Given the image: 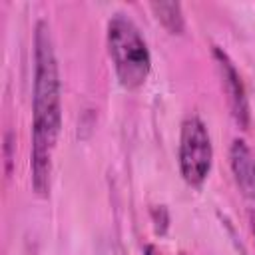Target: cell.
<instances>
[{"mask_svg": "<svg viewBox=\"0 0 255 255\" xmlns=\"http://www.w3.org/2000/svg\"><path fill=\"white\" fill-rule=\"evenodd\" d=\"M62 129V90L60 70L54 52L50 26L40 20L34 30V88H32V187L38 195H48L52 175V155Z\"/></svg>", "mask_w": 255, "mask_h": 255, "instance_id": "obj_1", "label": "cell"}, {"mask_svg": "<svg viewBox=\"0 0 255 255\" xmlns=\"http://www.w3.org/2000/svg\"><path fill=\"white\" fill-rule=\"evenodd\" d=\"M106 42L116 78L122 84V88H141L151 70V56L133 20L126 14H114L108 22Z\"/></svg>", "mask_w": 255, "mask_h": 255, "instance_id": "obj_2", "label": "cell"}, {"mask_svg": "<svg viewBox=\"0 0 255 255\" xmlns=\"http://www.w3.org/2000/svg\"><path fill=\"white\" fill-rule=\"evenodd\" d=\"M179 171L185 183L199 187L209 175L213 161V145L205 124L197 116H189L181 124L179 131Z\"/></svg>", "mask_w": 255, "mask_h": 255, "instance_id": "obj_3", "label": "cell"}, {"mask_svg": "<svg viewBox=\"0 0 255 255\" xmlns=\"http://www.w3.org/2000/svg\"><path fill=\"white\" fill-rule=\"evenodd\" d=\"M213 58H215V66H217V72L221 78L223 92L227 96V106L231 110V116L241 129H247L249 120H251V112H249V100H247L243 80H241L235 64L231 62V58L221 48L213 46Z\"/></svg>", "mask_w": 255, "mask_h": 255, "instance_id": "obj_4", "label": "cell"}, {"mask_svg": "<svg viewBox=\"0 0 255 255\" xmlns=\"http://www.w3.org/2000/svg\"><path fill=\"white\" fill-rule=\"evenodd\" d=\"M229 165L239 191L247 199L255 201V153L245 139H233L229 147Z\"/></svg>", "mask_w": 255, "mask_h": 255, "instance_id": "obj_5", "label": "cell"}, {"mask_svg": "<svg viewBox=\"0 0 255 255\" xmlns=\"http://www.w3.org/2000/svg\"><path fill=\"white\" fill-rule=\"evenodd\" d=\"M149 8L153 10L155 18L167 32L181 34L185 30V18L179 2H151Z\"/></svg>", "mask_w": 255, "mask_h": 255, "instance_id": "obj_6", "label": "cell"}, {"mask_svg": "<svg viewBox=\"0 0 255 255\" xmlns=\"http://www.w3.org/2000/svg\"><path fill=\"white\" fill-rule=\"evenodd\" d=\"M249 217H251V229H253V235H255V213H251Z\"/></svg>", "mask_w": 255, "mask_h": 255, "instance_id": "obj_7", "label": "cell"}, {"mask_svg": "<svg viewBox=\"0 0 255 255\" xmlns=\"http://www.w3.org/2000/svg\"><path fill=\"white\" fill-rule=\"evenodd\" d=\"M147 255H161V253H157L153 247H147Z\"/></svg>", "mask_w": 255, "mask_h": 255, "instance_id": "obj_8", "label": "cell"}]
</instances>
